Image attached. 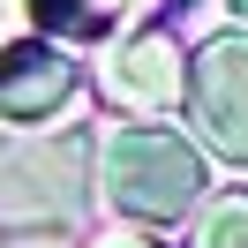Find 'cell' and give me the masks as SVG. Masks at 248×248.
<instances>
[{
    "mask_svg": "<svg viewBox=\"0 0 248 248\" xmlns=\"http://www.w3.org/2000/svg\"><path fill=\"white\" fill-rule=\"evenodd\" d=\"M83 196H91V136H61L38 143V151L0 158V211L31 218V226H53V218H76Z\"/></svg>",
    "mask_w": 248,
    "mask_h": 248,
    "instance_id": "3957f363",
    "label": "cell"
},
{
    "mask_svg": "<svg viewBox=\"0 0 248 248\" xmlns=\"http://www.w3.org/2000/svg\"><path fill=\"white\" fill-rule=\"evenodd\" d=\"M106 98L128 113H181L188 98V53L166 23L121 31V46L106 53Z\"/></svg>",
    "mask_w": 248,
    "mask_h": 248,
    "instance_id": "277c9868",
    "label": "cell"
},
{
    "mask_svg": "<svg viewBox=\"0 0 248 248\" xmlns=\"http://www.w3.org/2000/svg\"><path fill=\"white\" fill-rule=\"evenodd\" d=\"M188 248H248V188L203 196L196 203V226H188Z\"/></svg>",
    "mask_w": 248,
    "mask_h": 248,
    "instance_id": "52a82bcc",
    "label": "cell"
},
{
    "mask_svg": "<svg viewBox=\"0 0 248 248\" xmlns=\"http://www.w3.org/2000/svg\"><path fill=\"white\" fill-rule=\"evenodd\" d=\"M23 23H31V0H0V46H16Z\"/></svg>",
    "mask_w": 248,
    "mask_h": 248,
    "instance_id": "9c48e42d",
    "label": "cell"
},
{
    "mask_svg": "<svg viewBox=\"0 0 248 248\" xmlns=\"http://www.w3.org/2000/svg\"><path fill=\"white\" fill-rule=\"evenodd\" d=\"M226 8H233V16H241V23H248V0H226Z\"/></svg>",
    "mask_w": 248,
    "mask_h": 248,
    "instance_id": "30bf717a",
    "label": "cell"
},
{
    "mask_svg": "<svg viewBox=\"0 0 248 248\" xmlns=\"http://www.w3.org/2000/svg\"><path fill=\"white\" fill-rule=\"evenodd\" d=\"M166 8H188V0H31V23L46 38L91 46V38H121L143 16H166Z\"/></svg>",
    "mask_w": 248,
    "mask_h": 248,
    "instance_id": "8992f818",
    "label": "cell"
},
{
    "mask_svg": "<svg viewBox=\"0 0 248 248\" xmlns=\"http://www.w3.org/2000/svg\"><path fill=\"white\" fill-rule=\"evenodd\" d=\"M98 188H106L113 218H128V226H181L211 196V158H203V143L173 136V128L136 121L98 143Z\"/></svg>",
    "mask_w": 248,
    "mask_h": 248,
    "instance_id": "6da1fadb",
    "label": "cell"
},
{
    "mask_svg": "<svg viewBox=\"0 0 248 248\" xmlns=\"http://www.w3.org/2000/svg\"><path fill=\"white\" fill-rule=\"evenodd\" d=\"M83 68L68 61L53 38H16L0 46V121H53L61 106H76Z\"/></svg>",
    "mask_w": 248,
    "mask_h": 248,
    "instance_id": "5b68a950",
    "label": "cell"
},
{
    "mask_svg": "<svg viewBox=\"0 0 248 248\" xmlns=\"http://www.w3.org/2000/svg\"><path fill=\"white\" fill-rule=\"evenodd\" d=\"M181 113L196 121V143L218 158V166L248 173V23L211 31L196 53H188V98H181Z\"/></svg>",
    "mask_w": 248,
    "mask_h": 248,
    "instance_id": "7a4b0ae2",
    "label": "cell"
},
{
    "mask_svg": "<svg viewBox=\"0 0 248 248\" xmlns=\"http://www.w3.org/2000/svg\"><path fill=\"white\" fill-rule=\"evenodd\" d=\"M83 248H166V241H158L151 226H128V218H121V226H98Z\"/></svg>",
    "mask_w": 248,
    "mask_h": 248,
    "instance_id": "ba28073f",
    "label": "cell"
}]
</instances>
